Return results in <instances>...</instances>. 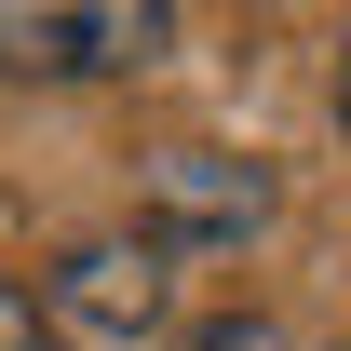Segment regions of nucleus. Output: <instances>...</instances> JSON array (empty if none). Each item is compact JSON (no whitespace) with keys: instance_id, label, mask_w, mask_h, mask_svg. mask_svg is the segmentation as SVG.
<instances>
[{"instance_id":"7","label":"nucleus","mask_w":351,"mask_h":351,"mask_svg":"<svg viewBox=\"0 0 351 351\" xmlns=\"http://www.w3.org/2000/svg\"><path fill=\"white\" fill-rule=\"evenodd\" d=\"M338 351H351V338H338Z\"/></svg>"},{"instance_id":"6","label":"nucleus","mask_w":351,"mask_h":351,"mask_svg":"<svg viewBox=\"0 0 351 351\" xmlns=\"http://www.w3.org/2000/svg\"><path fill=\"white\" fill-rule=\"evenodd\" d=\"M338 122H351V27H338Z\"/></svg>"},{"instance_id":"3","label":"nucleus","mask_w":351,"mask_h":351,"mask_svg":"<svg viewBox=\"0 0 351 351\" xmlns=\"http://www.w3.org/2000/svg\"><path fill=\"white\" fill-rule=\"evenodd\" d=\"M270 217V176L257 162H230V149H162L149 162V189H135V230L149 243H243V230Z\"/></svg>"},{"instance_id":"4","label":"nucleus","mask_w":351,"mask_h":351,"mask_svg":"<svg viewBox=\"0 0 351 351\" xmlns=\"http://www.w3.org/2000/svg\"><path fill=\"white\" fill-rule=\"evenodd\" d=\"M189 351H298V338H284L270 311H203V324H189Z\"/></svg>"},{"instance_id":"1","label":"nucleus","mask_w":351,"mask_h":351,"mask_svg":"<svg viewBox=\"0 0 351 351\" xmlns=\"http://www.w3.org/2000/svg\"><path fill=\"white\" fill-rule=\"evenodd\" d=\"M162 41V0H0V82H122Z\"/></svg>"},{"instance_id":"2","label":"nucleus","mask_w":351,"mask_h":351,"mask_svg":"<svg viewBox=\"0 0 351 351\" xmlns=\"http://www.w3.org/2000/svg\"><path fill=\"white\" fill-rule=\"evenodd\" d=\"M41 311H54V338L82 324V338H122V351H135V338L176 311V257L149 243V230H95V243H68V257H54Z\"/></svg>"},{"instance_id":"5","label":"nucleus","mask_w":351,"mask_h":351,"mask_svg":"<svg viewBox=\"0 0 351 351\" xmlns=\"http://www.w3.org/2000/svg\"><path fill=\"white\" fill-rule=\"evenodd\" d=\"M0 351H54V311L27 298V284H0Z\"/></svg>"}]
</instances>
